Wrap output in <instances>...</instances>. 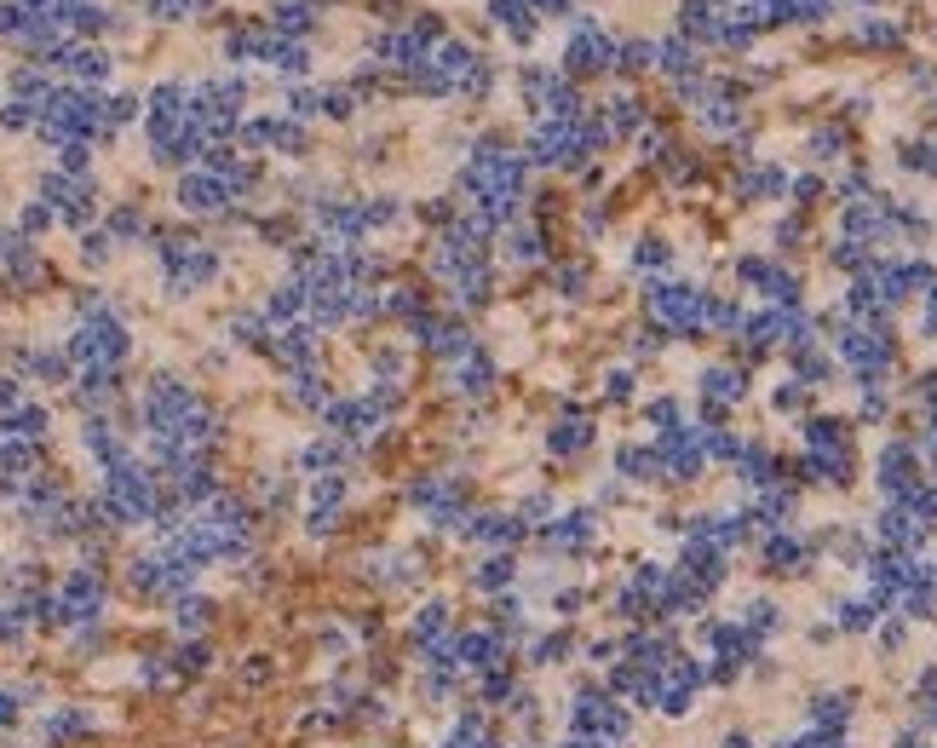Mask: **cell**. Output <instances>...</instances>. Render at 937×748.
Returning <instances> with one entry per match:
<instances>
[{
    "instance_id": "obj_8",
    "label": "cell",
    "mask_w": 937,
    "mask_h": 748,
    "mask_svg": "<svg viewBox=\"0 0 937 748\" xmlns=\"http://www.w3.org/2000/svg\"><path fill=\"white\" fill-rule=\"evenodd\" d=\"M133 685H138V691H150V697H161V691H179L173 656H167V651H138V656H133Z\"/></svg>"
},
{
    "instance_id": "obj_5",
    "label": "cell",
    "mask_w": 937,
    "mask_h": 748,
    "mask_svg": "<svg viewBox=\"0 0 937 748\" xmlns=\"http://www.w3.org/2000/svg\"><path fill=\"white\" fill-rule=\"evenodd\" d=\"M460 691H466V674H460V668H420V674H414L420 708H460Z\"/></svg>"
},
{
    "instance_id": "obj_13",
    "label": "cell",
    "mask_w": 937,
    "mask_h": 748,
    "mask_svg": "<svg viewBox=\"0 0 937 748\" xmlns=\"http://www.w3.org/2000/svg\"><path fill=\"white\" fill-rule=\"evenodd\" d=\"M0 748H52V743H18V737H0Z\"/></svg>"
},
{
    "instance_id": "obj_12",
    "label": "cell",
    "mask_w": 937,
    "mask_h": 748,
    "mask_svg": "<svg viewBox=\"0 0 937 748\" xmlns=\"http://www.w3.org/2000/svg\"><path fill=\"white\" fill-rule=\"evenodd\" d=\"M271 674H276V662L271 656H248V662H242V668H236V679H242V685H271Z\"/></svg>"
},
{
    "instance_id": "obj_3",
    "label": "cell",
    "mask_w": 937,
    "mask_h": 748,
    "mask_svg": "<svg viewBox=\"0 0 937 748\" xmlns=\"http://www.w3.org/2000/svg\"><path fill=\"white\" fill-rule=\"evenodd\" d=\"M506 651H512V639H506V633H495L489 622H483V628H460L455 633V668L466 679L489 674V668H506Z\"/></svg>"
},
{
    "instance_id": "obj_4",
    "label": "cell",
    "mask_w": 937,
    "mask_h": 748,
    "mask_svg": "<svg viewBox=\"0 0 937 748\" xmlns=\"http://www.w3.org/2000/svg\"><path fill=\"white\" fill-rule=\"evenodd\" d=\"M432 748H506V737L495 731V720L483 708H455V720L443 725V737Z\"/></svg>"
},
{
    "instance_id": "obj_2",
    "label": "cell",
    "mask_w": 937,
    "mask_h": 748,
    "mask_svg": "<svg viewBox=\"0 0 937 748\" xmlns=\"http://www.w3.org/2000/svg\"><path fill=\"white\" fill-rule=\"evenodd\" d=\"M104 731V714L92 702H46L41 708V743L52 748H81Z\"/></svg>"
},
{
    "instance_id": "obj_6",
    "label": "cell",
    "mask_w": 937,
    "mask_h": 748,
    "mask_svg": "<svg viewBox=\"0 0 937 748\" xmlns=\"http://www.w3.org/2000/svg\"><path fill=\"white\" fill-rule=\"evenodd\" d=\"M167 656H173V674H179V685H196V679H207L213 668H219L213 633H207V639H179V645H167Z\"/></svg>"
},
{
    "instance_id": "obj_1",
    "label": "cell",
    "mask_w": 937,
    "mask_h": 748,
    "mask_svg": "<svg viewBox=\"0 0 937 748\" xmlns=\"http://www.w3.org/2000/svg\"><path fill=\"white\" fill-rule=\"evenodd\" d=\"M110 616V582L92 570V564H75L64 582L52 587V628H92Z\"/></svg>"
},
{
    "instance_id": "obj_7",
    "label": "cell",
    "mask_w": 937,
    "mask_h": 748,
    "mask_svg": "<svg viewBox=\"0 0 937 748\" xmlns=\"http://www.w3.org/2000/svg\"><path fill=\"white\" fill-rule=\"evenodd\" d=\"M213 622H219V605H213L207 593H179V599H173V633H179V639H207Z\"/></svg>"
},
{
    "instance_id": "obj_10",
    "label": "cell",
    "mask_w": 937,
    "mask_h": 748,
    "mask_svg": "<svg viewBox=\"0 0 937 748\" xmlns=\"http://www.w3.org/2000/svg\"><path fill=\"white\" fill-rule=\"evenodd\" d=\"M564 651H570V639L564 633H541V639H529V668H558L564 662Z\"/></svg>"
},
{
    "instance_id": "obj_11",
    "label": "cell",
    "mask_w": 937,
    "mask_h": 748,
    "mask_svg": "<svg viewBox=\"0 0 937 748\" xmlns=\"http://www.w3.org/2000/svg\"><path fill=\"white\" fill-rule=\"evenodd\" d=\"M472 582H478L483 593H501V587L512 582V559H506V553H489V559L472 570Z\"/></svg>"
},
{
    "instance_id": "obj_9",
    "label": "cell",
    "mask_w": 937,
    "mask_h": 748,
    "mask_svg": "<svg viewBox=\"0 0 937 748\" xmlns=\"http://www.w3.org/2000/svg\"><path fill=\"white\" fill-rule=\"evenodd\" d=\"M104 651H110V628H104V622H92V628H69V656H75V662H98Z\"/></svg>"
}]
</instances>
